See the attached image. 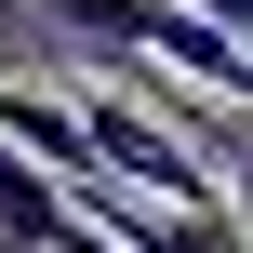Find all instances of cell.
<instances>
[{"label":"cell","instance_id":"1","mask_svg":"<svg viewBox=\"0 0 253 253\" xmlns=\"http://www.w3.org/2000/svg\"><path fill=\"white\" fill-rule=\"evenodd\" d=\"M0 147H13L40 187H80V120H67V93H27V67L0 80Z\"/></svg>","mask_w":253,"mask_h":253},{"label":"cell","instance_id":"2","mask_svg":"<svg viewBox=\"0 0 253 253\" xmlns=\"http://www.w3.org/2000/svg\"><path fill=\"white\" fill-rule=\"evenodd\" d=\"M27 13H40V27H67V40H93L107 67H133V53H147V13H160V0H27Z\"/></svg>","mask_w":253,"mask_h":253},{"label":"cell","instance_id":"3","mask_svg":"<svg viewBox=\"0 0 253 253\" xmlns=\"http://www.w3.org/2000/svg\"><path fill=\"white\" fill-rule=\"evenodd\" d=\"M0 253H67V200L0 147Z\"/></svg>","mask_w":253,"mask_h":253},{"label":"cell","instance_id":"4","mask_svg":"<svg viewBox=\"0 0 253 253\" xmlns=\"http://www.w3.org/2000/svg\"><path fill=\"white\" fill-rule=\"evenodd\" d=\"M187 27H213V40H253V0H173Z\"/></svg>","mask_w":253,"mask_h":253},{"label":"cell","instance_id":"5","mask_svg":"<svg viewBox=\"0 0 253 253\" xmlns=\"http://www.w3.org/2000/svg\"><path fill=\"white\" fill-rule=\"evenodd\" d=\"M67 253H107V240H93V227H67Z\"/></svg>","mask_w":253,"mask_h":253}]
</instances>
